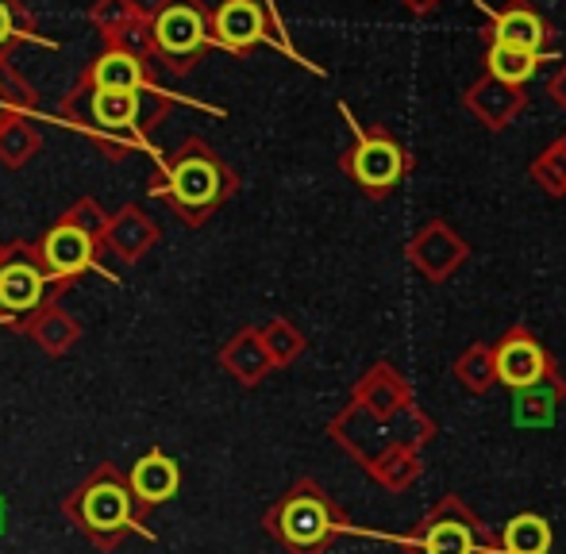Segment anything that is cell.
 Masks as SVG:
<instances>
[{
  "mask_svg": "<svg viewBox=\"0 0 566 554\" xmlns=\"http://www.w3.org/2000/svg\"><path fill=\"white\" fill-rule=\"evenodd\" d=\"M490 70L501 77V82H528L532 70H536V54L521 51V46H505V43H493L490 51Z\"/></svg>",
  "mask_w": 566,
  "mask_h": 554,
  "instance_id": "obj_20",
  "label": "cell"
},
{
  "mask_svg": "<svg viewBox=\"0 0 566 554\" xmlns=\"http://www.w3.org/2000/svg\"><path fill=\"white\" fill-rule=\"evenodd\" d=\"M158 239H163V232H158L155 220H150L139 204H124V209L108 220L105 255H113L116 263H124V266H135Z\"/></svg>",
  "mask_w": 566,
  "mask_h": 554,
  "instance_id": "obj_9",
  "label": "cell"
},
{
  "mask_svg": "<svg viewBox=\"0 0 566 554\" xmlns=\"http://www.w3.org/2000/svg\"><path fill=\"white\" fill-rule=\"evenodd\" d=\"M85 85H93V89L139 93L143 85H150V70H147V62L135 58V54H127V51H116V46H108V51L101 54L97 62H93L90 74H85Z\"/></svg>",
  "mask_w": 566,
  "mask_h": 554,
  "instance_id": "obj_12",
  "label": "cell"
},
{
  "mask_svg": "<svg viewBox=\"0 0 566 554\" xmlns=\"http://www.w3.org/2000/svg\"><path fill=\"white\" fill-rule=\"evenodd\" d=\"M108 220H113V216H108V212L101 209L93 196H82V201L70 204V209L54 220L51 232L35 243L39 258H43L46 274L54 277V285H59V289L74 285L85 270H93V266H97V258L105 255Z\"/></svg>",
  "mask_w": 566,
  "mask_h": 554,
  "instance_id": "obj_3",
  "label": "cell"
},
{
  "mask_svg": "<svg viewBox=\"0 0 566 554\" xmlns=\"http://www.w3.org/2000/svg\"><path fill=\"white\" fill-rule=\"evenodd\" d=\"M150 31H155L158 54H166L174 70H186L209 43V23H205V12L193 0L158 4V12L150 15Z\"/></svg>",
  "mask_w": 566,
  "mask_h": 554,
  "instance_id": "obj_6",
  "label": "cell"
},
{
  "mask_svg": "<svg viewBox=\"0 0 566 554\" xmlns=\"http://www.w3.org/2000/svg\"><path fill=\"white\" fill-rule=\"evenodd\" d=\"M15 331H23L28 339H35L43 354L62 359V354L82 339V320H77L74 312H66L59 300H46L39 312H31L23 323H15Z\"/></svg>",
  "mask_w": 566,
  "mask_h": 554,
  "instance_id": "obj_10",
  "label": "cell"
},
{
  "mask_svg": "<svg viewBox=\"0 0 566 554\" xmlns=\"http://www.w3.org/2000/svg\"><path fill=\"white\" fill-rule=\"evenodd\" d=\"M54 277L46 274L43 258L31 243H12L0 258V316L12 323H23L31 312L54 300L59 292H51ZM59 289V285H54Z\"/></svg>",
  "mask_w": 566,
  "mask_h": 554,
  "instance_id": "obj_5",
  "label": "cell"
},
{
  "mask_svg": "<svg viewBox=\"0 0 566 554\" xmlns=\"http://www.w3.org/2000/svg\"><path fill=\"white\" fill-rule=\"evenodd\" d=\"M150 193L170 204L189 227H197L231 193V173L217 158V150L205 147L201 139H186L158 166L155 181H150Z\"/></svg>",
  "mask_w": 566,
  "mask_h": 554,
  "instance_id": "obj_2",
  "label": "cell"
},
{
  "mask_svg": "<svg viewBox=\"0 0 566 554\" xmlns=\"http://www.w3.org/2000/svg\"><path fill=\"white\" fill-rule=\"evenodd\" d=\"M505 543L513 554H547L552 547V532L539 516H516L505 528Z\"/></svg>",
  "mask_w": 566,
  "mask_h": 554,
  "instance_id": "obj_17",
  "label": "cell"
},
{
  "mask_svg": "<svg viewBox=\"0 0 566 554\" xmlns=\"http://www.w3.org/2000/svg\"><path fill=\"white\" fill-rule=\"evenodd\" d=\"M143 15L147 12L139 8V0H97V8L90 12V20L97 23L108 39H113L124 28H132L135 20H143Z\"/></svg>",
  "mask_w": 566,
  "mask_h": 554,
  "instance_id": "obj_21",
  "label": "cell"
},
{
  "mask_svg": "<svg viewBox=\"0 0 566 554\" xmlns=\"http://www.w3.org/2000/svg\"><path fill=\"white\" fill-rule=\"evenodd\" d=\"M212 35L231 51H247L266 35V15L254 0H224L212 15Z\"/></svg>",
  "mask_w": 566,
  "mask_h": 554,
  "instance_id": "obj_11",
  "label": "cell"
},
{
  "mask_svg": "<svg viewBox=\"0 0 566 554\" xmlns=\"http://www.w3.org/2000/svg\"><path fill=\"white\" fill-rule=\"evenodd\" d=\"M31 108H35V89L0 62V124L12 116H28Z\"/></svg>",
  "mask_w": 566,
  "mask_h": 554,
  "instance_id": "obj_18",
  "label": "cell"
},
{
  "mask_svg": "<svg viewBox=\"0 0 566 554\" xmlns=\"http://www.w3.org/2000/svg\"><path fill=\"white\" fill-rule=\"evenodd\" d=\"M0 532H4V501H0Z\"/></svg>",
  "mask_w": 566,
  "mask_h": 554,
  "instance_id": "obj_25",
  "label": "cell"
},
{
  "mask_svg": "<svg viewBox=\"0 0 566 554\" xmlns=\"http://www.w3.org/2000/svg\"><path fill=\"white\" fill-rule=\"evenodd\" d=\"M350 170L363 185L370 189H386L401 178V150L394 147L389 139H363L350 158Z\"/></svg>",
  "mask_w": 566,
  "mask_h": 554,
  "instance_id": "obj_13",
  "label": "cell"
},
{
  "mask_svg": "<svg viewBox=\"0 0 566 554\" xmlns=\"http://www.w3.org/2000/svg\"><path fill=\"white\" fill-rule=\"evenodd\" d=\"M166 113H170V97H166L163 89H155V85H143L139 89V136H155L158 128H163Z\"/></svg>",
  "mask_w": 566,
  "mask_h": 554,
  "instance_id": "obj_22",
  "label": "cell"
},
{
  "mask_svg": "<svg viewBox=\"0 0 566 554\" xmlns=\"http://www.w3.org/2000/svg\"><path fill=\"white\" fill-rule=\"evenodd\" d=\"M127 486H132L143 516H150L155 509H163L166 501H174V497H178L181 466L174 462L163 447H150L147 455L135 458V466L127 470Z\"/></svg>",
  "mask_w": 566,
  "mask_h": 554,
  "instance_id": "obj_8",
  "label": "cell"
},
{
  "mask_svg": "<svg viewBox=\"0 0 566 554\" xmlns=\"http://www.w3.org/2000/svg\"><path fill=\"white\" fill-rule=\"evenodd\" d=\"M62 116L74 120L77 128H90L108 158H127L139 136V93H119V89H93V85H77L70 100L62 105Z\"/></svg>",
  "mask_w": 566,
  "mask_h": 554,
  "instance_id": "obj_4",
  "label": "cell"
},
{
  "mask_svg": "<svg viewBox=\"0 0 566 554\" xmlns=\"http://www.w3.org/2000/svg\"><path fill=\"white\" fill-rule=\"evenodd\" d=\"M497 43L521 46V51L536 54L539 43H544V23H539L532 12H524V8H516V12H505L497 20Z\"/></svg>",
  "mask_w": 566,
  "mask_h": 554,
  "instance_id": "obj_16",
  "label": "cell"
},
{
  "mask_svg": "<svg viewBox=\"0 0 566 554\" xmlns=\"http://www.w3.org/2000/svg\"><path fill=\"white\" fill-rule=\"evenodd\" d=\"M4 251H8V247H0V258H4Z\"/></svg>",
  "mask_w": 566,
  "mask_h": 554,
  "instance_id": "obj_26",
  "label": "cell"
},
{
  "mask_svg": "<svg viewBox=\"0 0 566 554\" xmlns=\"http://www.w3.org/2000/svg\"><path fill=\"white\" fill-rule=\"evenodd\" d=\"M23 31H28L23 8L15 4V0H0V54H4L8 43H12L15 35H23Z\"/></svg>",
  "mask_w": 566,
  "mask_h": 554,
  "instance_id": "obj_24",
  "label": "cell"
},
{
  "mask_svg": "<svg viewBox=\"0 0 566 554\" xmlns=\"http://www.w3.org/2000/svg\"><path fill=\"white\" fill-rule=\"evenodd\" d=\"M43 150V136L35 131V124H28V116H12L0 124V162L8 170H20L31 158Z\"/></svg>",
  "mask_w": 566,
  "mask_h": 554,
  "instance_id": "obj_15",
  "label": "cell"
},
{
  "mask_svg": "<svg viewBox=\"0 0 566 554\" xmlns=\"http://www.w3.org/2000/svg\"><path fill=\"white\" fill-rule=\"evenodd\" d=\"M497 374H501V382L516 385V390L536 385L539 374H544V354H539V347L532 343V339H513V343L501 347Z\"/></svg>",
  "mask_w": 566,
  "mask_h": 554,
  "instance_id": "obj_14",
  "label": "cell"
},
{
  "mask_svg": "<svg viewBox=\"0 0 566 554\" xmlns=\"http://www.w3.org/2000/svg\"><path fill=\"white\" fill-rule=\"evenodd\" d=\"M428 554H470V532L462 524H436L432 532H428Z\"/></svg>",
  "mask_w": 566,
  "mask_h": 554,
  "instance_id": "obj_23",
  "label": "cell"
},
{
  "mask_svg": "<svg viewBox=\"0 0 566 554\" xmlns=\"http://www.w3.org/2000/svg\"><path fill=\"white\" fill-rule=\"evenodd\" d=\"M62 512L93 547L108 554L132 535L155 540L132 486H127V473H119L116 462H101L82 486H74V493H66L62 501Z\"/></svg>",
  "mask_w": 566,
  "mask_h": 554,
  "instance_id": "obj_1",
  "label": "cell"
},
{
  "mask_svg": "<svg viewBox=\"0 0 566 554\" xmlns=\"http://www.w3.org/2000/svg\"><path fill=\"white\" fill-rule=\"evenodd\" d=\"M220 359H224V366L239 382H254V377L262 374V351H259V343H254V331H243V335L231 339Z\"/></svg>",
  "mask_w": 566,
  "mask_h": 554,
  "instance_id": "obj_19",
  "label": "cell"
},
{
  "mask_svg": "<svg viewBox=\"0 0 566 554\" xmlns=\"http://www.w3.org/2000/svg\"><path fill=\"white\" fill-rule=\"evenodd\" d=\"M266 528H274V535L290 551L313 554L332 535L336 520H332L328 504H324L321 497H316V489H297V493L285 497V501L277 504V512L270 516Z\"/></svg>",
  "mask_w": 566,
  "mask_h": 554,
  "instance_id": "obj_7",
  "label": "cell"
}]
</instances>
